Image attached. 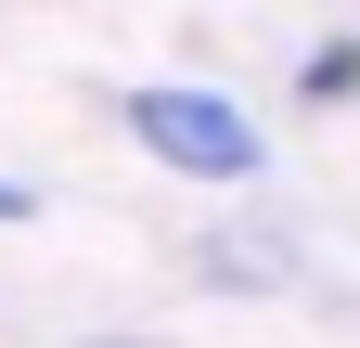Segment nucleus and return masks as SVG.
<instances>
[{
  "label": "nucleus",
  "mask_w": 360,
  "mask_h": 348,
  "mask_svg": "<svg viewBox=\"0 0 360 348\" xmlns=\"http://www.w3.org/2000/svg\"><path fill=\"white\" fill-rule=\"evenodd\" d=\"M116 116H129V142H142L155 168H180V181H257V168H270L257 116L232 91H193V77H142Z\"/></svg>",
  "instance_id": "f257e3e1"
},
{
  "label": "nucleus",
  "mask_w": 360,
  "mask_h": 348,
  "mask_svg": "<svg viewBox=\"0 0 360 348\" xmlns=\"http://www.w3.org/2000/svg\"><path fill=\"white\" fill-rule=\"evenodd\" d=\"M296 104H360V39H322L296 65Z\"/></svg>",
  "instance_id": "f03ea898"
},
{
  "label": "nucleus",
  "mask_w": 360,
  "mask_h": 348,
  "mask_svg": "<svg viewBox=\"0 0 360 348\" xmlns=\"http://www.w3.org/2000/svg\"><path fill=\"white\" fill-rule=\"evenodd\" d=\"M0 220H39V194H26V181H0Z\"/></svg>",
  "instance_id": "7ed1b4c3"
}]
</instances>
